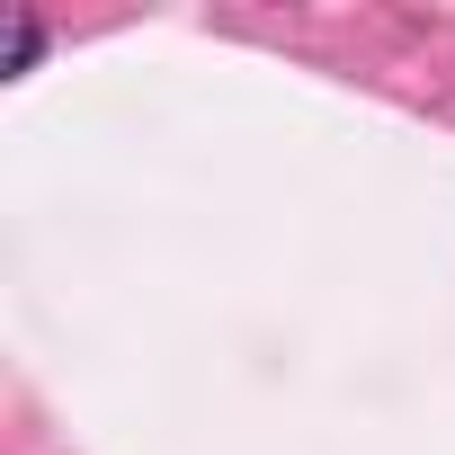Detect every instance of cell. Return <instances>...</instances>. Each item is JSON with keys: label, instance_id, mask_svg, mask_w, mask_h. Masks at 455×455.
I'll use <instances>...</instances> for the list:
<instances>
[{"label": "cell", "instance_id": "obj_1", "mask_svg": "<svg viewBox=\"0 0 455 455\" xmlns=\"http://www.w3.org/2000/svg\"><path fill=\"white\" fill-rule=\"evenodd\" d=\"M36 54H45V28L19 10V19H10V72H36Z\"/></svg>", "mask_w": 455, "mask_h": 455}]
</instances>
